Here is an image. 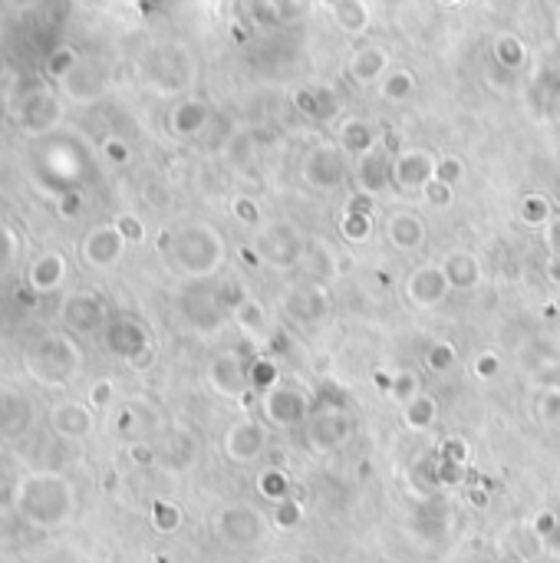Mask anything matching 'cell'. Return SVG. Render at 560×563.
Instances as JSON below:
<instances>
[{
  "label": "cell",
  "instance_id": "6da1fadb",
  "mask_svg": "<svg viewBox=\"0 0 560 563\" xmlns=\"http://www.w3.org/2000/svg\"><path fill=\"white\" fill-rule=\"evenodd\" d=\"M14 508L27 524L53 531L73 517V484L60 471H27L14 488Z\"/></svg>",
  "mask_w": 560,
  "mask_h": 563
},
{
  "label": "cell",
  "instance_id": "7a4b0ae2",
  "mask_svg": "<svg viewBox=\"0 0 560 563\" xmlns=\"http://www.w3.org/2000/svg\"><path fill=\"white\" fill-rule=\"evenodd\" d=\"M24 369L43 389H66L83 369V349L70 333H40L27 346Z\"/></svg>",
  "mask_w": 560,
  "mask_h": 563
},
{
  "label": "cell",
  "instance_id": "3957f363",
  "mask_svg": "<svg viewBox=\"0 0 560 563\" xmlns=\"http://www.w3.org/2000/svg\"><path fill=\"white\" fill-rule=\"evenodd\" d=\"M10 112L27 135H50L63 119V99L53 83H43L40 76H24L10 96Z\"/></svg>",
  "mask_w": 560,
  "mask_h": 563
},
{
  "label": "cell",
  "instance_id": "277c9868",
  "mask_svg": "<svg viewBox=\"0 0 560 563\" xmlns=\"http://www.w3.org/2000/svg\"><path fill=\"white\" fill-rule=\"evenodd\" d=\"M122 251H126V238H122L116 224H99L83 238V261L96 270L119 264Z\"/></svg>",
  "mask_w": 560,
  "mask_h": 563
},
{
  "label": "cell",
  "instance_id": "5b68a950",
  "mask_svg": "<svg viewBox=\"0 0 560 563\" xmlns=\"http://www.w3.org/2000/svg\"><path fill=\"white\" fill-rule=\"evenodd\" d=\"M103 317H106L103 300H99L96 294H86V290L70 294L60 307V320L66 323V330L70 333H93L96 326L103 323Z\"/></svg>",
  "mask_w": 560,
  "mask_h": 563
},
{
  "label": "cell",
  "instance_id": "8992f818",
  "mask_svg": "<svg viewBox=\"0 0 560 563\" xmlns=\"http://www.w3.org/2000/svg\"><path fill=\"white\" fill-rule=\"evenodd\" d=\"M33 425V402L20 389H0V435L20 438Z\"/></svg>",
  "mask_w": 560,
  "mask_h": 563
},
{
  "label": "cell",
  "instance_id": "52a82bcc",
  "mask_svg": "<svg viewBox=\"0 0 560 563\" xmlns=\"http://www.w3.org/2000/svg\"><path fill=\"white\" fill-rule=\"evenodd\" d=\"M93 412L83 402H56L50 409V429L60 438H86L93 432Z\"/></svg>",
  "mask_w": 560,
  "mask_h": 563
},
{
  "label": "cell",
  "instance_id": "ba28073f",
  "mask_svg": "<svg viewBox=\"0 0 560 563\" xmlns=\"http://www.w3.org/2000/svg\"><path fill=\"white\" fill-rule=\"evenodd\" d=\"M66 280V257L60 251H43L40 257H33V264L27 270V284L37 294H56Z\"/></svg>",
  "mask_w": 560,
  "mask_h": 563
},
{
  "label": "cell",
  "instance_id": "9c48e42d",
  "mask_svg": "<svg viewBox=\"0 0 560 563\" xmlns=\"http://www.w3.org/2000/svg\"><path fill=\"white\" fill-rule=\"evenodd\" d=\"M103 340H106V349L109 353H116L122 359H136L142 356V349H145V333H142V326L139 323H132V320H112L106 326V333H103Z\"/></svg>",
  "mask_w": 560,
  "mask_h": 563
},
{
  "label": "cell",
  "instance_id": "30bf717a",
  "mask_svg": "<svg viewBox=\"0 0 560 563\" xmlns=\"http://www.w3.org/2000/svg\"><path fill=\"white\" fill-rule=\"evenodd\" d=\"M63 93L73 103H86V99H96L99 93V80H93V73L86 66H76V70L63 80Z\"/></svg>",
  "mask_w": 560,
  "mask_h": 563
},
{
  "label": "cell",
  "instance_id": "8fae6325",
  "mask_svg": "<svg viewBox=\"0 0 560 563\" xmlns=\"http://www.w3.org/2000/svg\"><path fill=\"white\" fill-rule=\"evenodd\" d=\"M76 66H80V60H76V53L70 47H60V50H53L47 56V76L53 83H63L66 76H70Z\"/></svg>",
  "mask_w": 560,
  "mask_h": 563
},
{
  "label": "cell",
  "instance_id": "7c38bea8",
  "mask_svg": "<svg viewBox=\"0 0 560 563\" xmlns=\"http://www.w3.org/2000/svg\"><path fill=\"white\" fill-rule=\"evenodd\" d=\"M17 257H20V238H17V231L10 228V224L0 221V274H7V270L17 264Z\"/></svg>",
  "mask_w": 560,
  "mask_h": 563
},
{
  "label": "cell",
  "instance_id": "4fadbf2b",
  "mask_svg": "<svg viewBox=\"0 0 560 563\" xmlns=\"http://www.w3.org/2000/svg\"><path fill=\"white\" fill-rule=\"evenodd\" d=\"M116 228L122 231V238H139V234H142V228H139L136 218H119Z\"/></svg>",
  "mask_w": 560,
  "mask_h": 563
},
{
  "label": "cell",
  "instance_id": "5bb4252c",
  "mask_svg": "<svg viewBox=\"0 0 560 563\" xmlns=\"http://www.w3.org/2000/svg\"><path fill=\"white\" fill-rule=\"evenodd\" d=\"M89 396H93V402H96V405H106V402H109V396H112V386H109L106 379H103V382H96V386H93V392H89Z\"/></svg>",
  "mask_w": 560,
  "mask_h": 563
},
{
  "label": "cell",
  "instance_id": "9a60e30c",
  "mask_svg": "<svg viewBox=\"0 0 560 563\" xmlns=\"http://www.w3.org/2000/svg\"><path fill=\"white\" fill-rule=\"evenodd\" d=\"M106 152L112 155V159H126V145H119L116 139H109V142H106Z\"/></svg>",
  "mask_w": 560,
  "mask_h": 563
}]
</instances>
